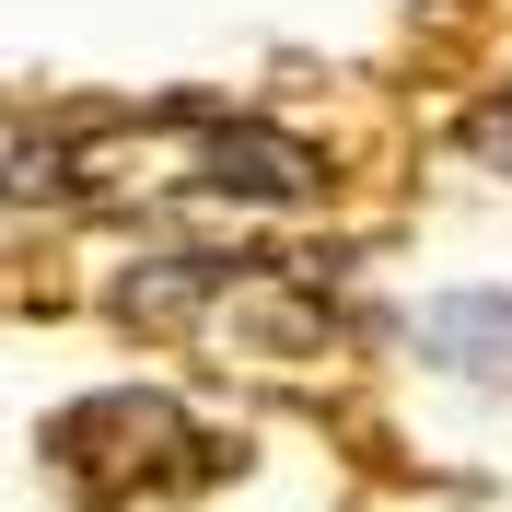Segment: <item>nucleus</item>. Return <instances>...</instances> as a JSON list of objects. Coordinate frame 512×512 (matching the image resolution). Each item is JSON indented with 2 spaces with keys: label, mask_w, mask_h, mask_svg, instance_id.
Masks as SVG:
<instances>
[{
  "label": "nucleus",
  "mask_w": 512,
  "mask_h": 512,
  "mask_svg": "<svg viewBox=\"0 0 512 512\" xmlns=\"http://www.w3.org/2000/svg\"><path fill=\"white\" fill-rule=\"evenodd\" d=\"M431 361L466 384H512V291H466L431 315Z\"/></svg>",
  "instance_id": "3"
},
{
  "label": "nucleus",
  "mask_w": 512,
  "mask_h": 512,
  "mask_svg": "<svg viewBox=\"0 0 512 512\" xmlns=\"http://www.w3.org/2000/svg\"><path fill=\"white\" fill-rule=\"evenodd\" d=\"M128 315L163 326V338H187L210 373H326V361L350 350V326L326 303L315 280H291V268H256V256H163L128 280Z\"/></svg>",
  "instance_id": "2"
},
{
  "label": "nucleus",
  "mask_w": 512,
  "mask_h": 512,
  "mask_svg": "<svg viewBox=\"0 0 512 512\" xmlns=\"http://www.w3.org/2000/svg\"><path fill=\"white\" fill-rule=\"evenodd\" d=\"M59 198L105 210V222H280L315 210L326 163L280 140L268 117H222V105H152V117H94L59 140Z\"/></svg>",
  "instance_id": "1"
},
{
  "label": "nucleus",
  "mask_w": 512,
  "mask_h": 512,
  "mask_svg": "<svg viewBox=\"0 0 512 512\" xmlns=\"http://www.w3.org/2000/svg\"><path fill=\"white\" fill-rule=\"evenodd\" d=\"M466 152H478L489 175H512V94H489V105H466Z\"/></svg>",
  "instance_id": "4"
}]
</instances>
